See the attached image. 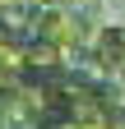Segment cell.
I'll list each match as a JSON object with an SVG mask.
<instances>
[{"mask_svg":"<svg viewBox=\"0 0 125 129\" xmlns=\"http://www.w3.org/2000/svg\"><path fill=\"white\" fill-rule=\"evenodd\" d=\"M42 9H65V0H42Z\"/></svg>","mask_w":125,"mask_h":129,"instance_id":"1","label":"cell"}]
</instances>
